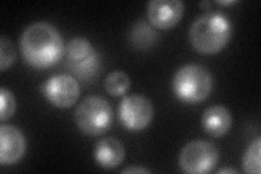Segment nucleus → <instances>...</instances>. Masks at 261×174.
Masks as SVG:
<instances>
[{"mask_svg": "<svg viewBox=\"0 0 261 174\" xmlns=\"http://www.w3.org/2000/svg\"><path fill=\"white\" fill-rule=\"evenodd\" d=\"M94 48L89 40L83 37L72 38L67 47H65V54H67V62H76L85 59L88 56L94 53Z\"/></svg>", "mask_w": 261, "mask_h": 174, "instance_id": "obj_13", "label": "nucleus"}, {"mask_svg": "<svg viewBox=\"0 0 261 174\" xmlns=\"http://www.w3.org/2000/svg\"><path fill=\"white\" fill-rule=\"evenodd\" d=\"M202 127L207 133L214 137L225 135L232 126L231 112L221 105L211 106L203 111L201 118Z\"/></svg>", "mask_w": 261, "mask_h": 174, "instance_id": "obj_11", "label": "nucleus"}, {"mask_svg": "<svg viewBox=\"0 0 261 174\" xmlns=\"http://www.w3.org/2000/svg\"><path fill=\"white\" fill-rule=\"evenodd\" d=\"M27 151V140L22 132L13 126L0 127V162L12 164L22 159Z\"/></svg>", "mask_w": 261, "mask_h": 174, "instance_id": "obj_9", "label": "nucleus"}, {"mask_svg": "<svg viewBox=\"0 0 261 174\" xmlns=\"http://www.w3.org/2000/svg\"><path fill=\"white\" fill-rule=\"evenodd\" d=\"M183 12L184 4L181 0H152L147 6V18L158 29L175 27Z\"/></svg>", "mask_w": 261, "mask_h": 174, "instance_id": "obj_8", "label": "nucleus"}, {"mask_svg": "<svg viewBox=\"0 0 261 174\" xmlns=\"http://www.w3.org/2000/svg\"><path fill=\"white\" fill-rule=\"evenodd\" d=\"M74 119L77 128L84 134L89 136L101 135L112 124L111 105L99 96H88L76 108Z\"/></svg>", "mask_w": 261, "mask_h": 174, "instance_id": "obj_4", "label": "nucleus"}, {"mask_svg": "<svg viewBox=\"0 0 261 174\" xmlns=\"http://www.w3.org/2000/svg\"><path fill=\"white\" fill-rule=\"evenodd\" d=\"M218 173H219V174H225V173H231V174H236V173H238V171H236V170H234V169H222V170H220V171H218Z\"/></svg>", "mask_w": 261, "mask_h": 174, "instance_id": "obj_20", "label": "nucleus"}, {"mask_svg": "<svg viewBox=\"0 0 261 174\" xmlns=\"http://www.w3.org/2000/svg\"><path fill=\"white\" fill-rule=\"evenodd\" d=\"M20 49L23 59L36 69L53 67L65 53L60 33L47 22L30 24L21 35Z\"/></svg>", "mask_w": 261, "mask_h": 174, "instance_id": "obj_1", "label": "nucleus"}, {"mask_svg": "<svg viewBox=\"0 0 261 174\" xmlns=\"http://www.w3.org/2000/svg\"><path fill=\"white\" fill-rule=\"evenodd\" d=\"M47 101L57 108H70L74 105L81 94L76 79L70 74H56L49 78L42 87Z\"/></svg>", "mask_w": 261, "mask_h": 174, "instance_id": "obj_7", "label": "nucleus"}, {"mask_svg": "<svg viewBox=\"0 0 261 174\" xmlns=\"http://www.w3.org/2000/svg\"><path fill=\"white\" fill-rule=\"evenodd\" d=\"M124 147L119 139L106 137L95 146L94 157L96 162L105 169H114L124 160Z\"/></svg>", "mask_w": 261, "mask_h": 174, "instance_id": "obj_10", "label": "nucleus"}, {"mask_svg": "<svg viewBox=\"0 0 261 174\" xmlns=\"http://www.w3.org/2000/svg\"><path fill=\"white\" fill-rule=\"evenodd\" d=\"M218 4L227 6V5H234V4H236V2H235V0H231V2H218Z\"/></svg>", "mask_w": 261, "mask_h": 174, "instance_id": "obj_21", "label": "nucleus"}, {"mask_svg": "<svg viewBox=\"0 0 261 174\" xmlns=\"http://www.w3.org/2000/svg\"><path fill=\"white\" fill-rule=\"evenodd\" d=\"M214 81L210 71L197 63H189L179 68L172 80L175 96L186 104H197L210 95Z\"/></svg>", "mask_w": 261, "mask_h": 174, "instance_id": "obj_3", "label": "nucleus"}, {"mask_svg": "<svg viewBox=\"0 0 261 174\" xmlns=\"http://www.w3.org/2000/svg\"><path fill=\"white\" fill-rule=\"evenodd\" d=\"M219 156V149L214 143L196 139L182 148L178 156V165L185 173H208L217 165Z\"/></svg>", "mask_w": 261, "mask_h": 174, "instance_id": "obj_5", "label": "nucleus"}, {"mask_svg": "<svg viewBox=\"0 0 261 174\" xmlns=\"http://www.w3.org/2000/svg\"><path fill=\"white\" fill-rule=\"evenodd\" d=\"M261 137L258 136L247 147L243 157V171L248 174H260Z\"/></svg>", "mask_w": 261, "mask_h": 174, "instance_id": "obj_15", "label": "nucleus"}, {"mask_svg": "<svg viewBox=\"0 0 261 174\" xmlns=\"http://www.w3.org/2000/svg\"><path fill=\"white\" fill-rule=\"evenodd\" d=\"M119 117L127 130L133 132L142 131L148 127L152 120V104L143 95L125 96L119 106Z\"/></svg>", "mask_w": 261, "mask_h": 174, "instance_id": "obj_6", "label": "nucleus"}, {"mask_svg": "<svg viewBox=\"0 0 261 174\" xmlns=\"http://www.w3.org/2000/svg\"><path fill=\"white\" fill-rule=\"evenodd\" d=\"M16 109V103L13 94L9 89L3 87L0 89V119L6 121L11 118Z\"/></svg>", "mask_w": 261, "mask_h": 174, "instance_id": "obj_17", "label": "nucleus"}, {"mask_svg": "<svg viewBox=\"0 0 261 174\" xmlns=\"http://www.w3.org/2000/svg\"><path fill=\"white\" fill-rule=\"evenodd\" d=\"M105 89L111 96L124 95L129 86L130 79L123 71H113L110 72L105 79Z\"/></svg>", "mask_w": 261, "mask_h": 174, "instance_id": "obj_14", "label": "nucleus"}, {"mask_svg": "<svg viewBox=\"0 0 261 174\" xmlns=\"http://www.w3.org/2000/svg\"><path fill=\"white\" fill-rule=\"evenodd\" d=\"M232 24L221 12H207L196 19L190 29V41L203 55H216L227 45Z\"/></svg>", "mask_w": 261, "mask_h": 174, "instance_id": "obj_2", "label": "nucleus"}, {"mask_svg": "<svg viewBox=\"0 0 261 174\" xmlns=\"http://www.w3.org/2000/svg\"><path fill=\"white\" fill-rule=\"evenodd\" d=\"M67 68L82 81L87 82L89 80H93L98 76V72L100 69L99 56L94 52L91 56H88L81 61L67 62Z\"/></svg>", "mask_w": 261, "mask_h": 174, "instance_id": "obj_12", "label": "nucleus"}, {"mask_svg": "<svg viewBox=\"0 0 261 174\" xmlns=\"http://www.w3.org/2000/svg\"><path fill=\"white\" fill-rule=\"evenodd\" d=\"M157 35L148 24L138 22L130 33V40L138 48H148L154 44Z\"/></svg>", "mask_w": 261, "mask_h": 174, "instance_id": "obj_16", "label": "nucleus"}, {"mask_svg": "<svg viewBox=\"0 0 261 174\" xmlns=\"http://www.w3.org/2000/svg\"><path fill=\"white\" fill-rule=\"evenodd\" d=\"M151 171L148 169H144L141 167H129L122 171V173H150Z\"/></svg>", "mask_w": 261, "mask_h": 174, "instance_id": "obj_19", "label": "nucleus"}, {"mask_svg": "<svg viewBox=\"0 0 261 174\" xmlns=\"http://www.w3.org/2000/svg\"><path fill=\"white\" fill-rule=\"evenodd\" d=\"M15 60L13 44L6 36L0 37V70L3 72L11 67Z\"/></svg>", "mask_w": 261, "mask_h": 174, "instance_id": "obj_18", "label": "nucleus"}]
</instances>
